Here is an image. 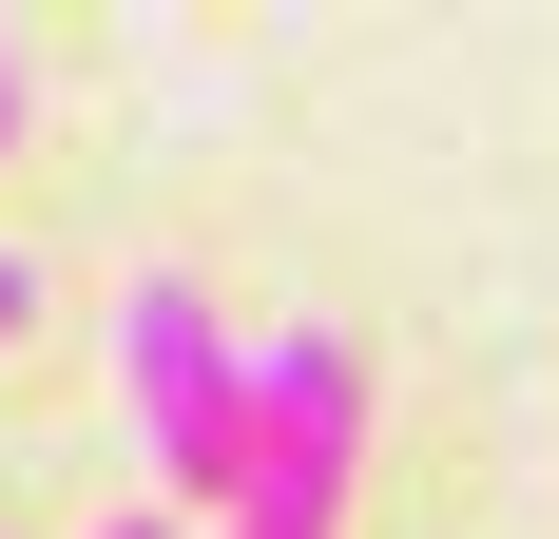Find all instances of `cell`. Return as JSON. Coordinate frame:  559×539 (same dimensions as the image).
<instances>
[{"label": "cell", "mask_w": 559, "mask_h": 539, "mask_svg": "<svg viewBox=\"0 0 559 539\" xmlns=\"http://www.w3.org/2000/svg\"><path fill=\"white\" fill-rule=\"evenodd\" d=\"M20 327H39V270H20V251H0V347H20Z\"/></svg>", "instance_id": "cell-4"}, {"label": "cell", "mask_w": 559, "mask_h": 539, "mask_svg": "<svg viewBox=\"0 0 559 539\" xmlns=\"http://www.w3.org/2000/svg\"><path fill=\"white\" fill-rule=\"evenodd\" d=\"M116 405H135V463L231 520V463H251V327H231L193 270H135V289H116Z\"/></svg>", "instance_id": "cell-1"}, {"label": "cell", "mask_w": 559, "mask_h": 539, "mask_svg": "<svg viewBox=\"0 0 559 539\" xmlns=\"http://www.w3.org/2000/svg\"><path fill=\"white\" fill-rule=\"evenodd\" d=\"M347 463H367V347H347V327H271V347H251V463H231L213 539H329Z\"/></svg>", "instance_id": "cell-2"}, {"label": "cell", "mask_w": 559, "mask_h": 539, "mask_svg": "<svg viewBox=\"0 0 559 539\" xmlns=\"http://www.w3.org/2000/svg\"><path fill=\"white\" fill-rule=\"evenodd\" d=\"M20 116H39V77H20V39H0V155H20Z\"/></svg>", "instance_id": "cell-3"}, {"label": "cell", "mask_w": 559, "mask_h": 539, "mask_svg": "<svg viewBox=\"0 0 559 539\" xmlns=\"http://www.w3.org/2000/svg\"><path fill=\"white\" fill-rule=\"evenodd\" d=\"M97 539H193V520H174V501H155V520H97Z\"/></svg>", "instance_id": "cell-5"}]
</instances>
